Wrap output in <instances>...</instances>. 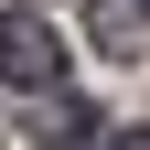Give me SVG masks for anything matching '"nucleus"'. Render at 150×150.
I'll use <instances>...</instances> for the list:
<instances>
[{
	"label": "nucleus",
	"mask_w": 150,
	"mask_h": 150,
	"mask_svg": "<svg viewBox=\"0 0 150 150\" xmlns=\"http://www.w3.org/2000/svg\"><path fill=\"white\" fill-rule=\"evenodd\" d=\"M0 86H64V32L43 11H0Z\"/></svg>",
	"instance_id": "obj_1"
},
{
	"label": "nucleus",
	"mask_w": 150,
	"mask_h": 150,
	"mask_svg": "<svg viewBox=\"0 0 150 150\" xmlns=\"http://www.w3.org/2000/svg\"><path fill=\"white\" fill-rule=\"evenodd\" d=\"M86 129H97V118H86L75 97H43V118H32V139H54V150H64V139H86Z\"/></svg>",
	"instance_id": "obj_2"
},
{
	"label": "nucleus",
	"mask_w": 150,
	"mask_h": 150,
	"mask_svg": "<svg viewBox=\"0 0 150 150\" xmlns=\"http://www.w3.org/2000/svg\"><path fill=\"white\" fill-rule=\"evenodd\" d=\"M118 150H150V129H118Z\"/></svg>",
	"instance_id": "obj_3"
},
{
	"label": "nucleus",
	"mask_w": 150,
	"mask_h": 150,
	"mask_svg": "<svg viewBox=\"0 0 150 150\" xmlns=\"http://www.w3.org/2000/svg\"><path fill=\"white\" fill-rule=\"evenodd\" d=\"M139 11H150V0H139Z\"/></svg>",
	"instance_id": "obj_4"
}]
</instances>
